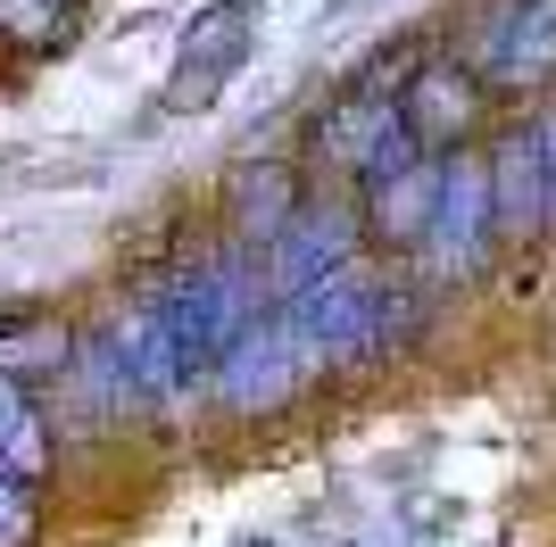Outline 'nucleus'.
<instances>
[{
    "label": "nucleus",
    "mask_w": 556,
    "mask_h": 547,
    "mask_svg": "<svg viewBox=\"0 0 556 547\" xmlns=\"http://www.w3.org/2000/svg\"><path fill=\"white\" fill-rule=\"evenodd\" d=\"M0 547H34V498L17 465H0Z\"/></svg>",
    "instance_id": "nucleus-5"
},
{
    "label": "nucleus",
    "mask_w": 556,
    "mask_h": 547,
    "mask_svg": "<svg viewBox=\"0 0 556 547\" xmlns=\"http://www.w3.org/2000/svg\"><path fill=\"white\" fill-rule=\"evenodd\" d=\"M441 175L448 166H399V175H382L374 182V241H399V250H407V241H432V225H441Z\"/></svg>",
    "instance_id": "nucleus-4"
},
{
    "label": "nucleus",
    "mask_w": 556,
    "mask_h": 547,
    "mask_svg": "<svg viewBox=\"0 0 556 547\" xmlns=\"http://www.w3.org/2000/svg\"><path fill=\"white\" fill-rule=\"evenodd\" d=\"M399 116H407V133H416L424 150H457V141H473V125H482V75L473 67H416Z\"/></svg>",
    "instance_id": "nucleus-3"
},
{
    "label": "nucleus",
    "mask_w": 556,
    "mask_h": 547,
    "mask_svg": "<svg viewBox=\"0 0 556 547\" xmlns=\"http://www.w3.org/2000/svg\"><path fill=\"white\" fill-rule=\"evenodd\" d=\"M250 25H257V0H216L208 17L191 25V42H184V59H175V84L159 91V109H166V116L216 109V91L232 84L241 50H250Z\"/></svg>",
    "instance_id": "nucleus-1"
},
{
    "label": "nucleus",
    "mask_w": 556,
    "mask_h": 547,
    "mask_svg": "<svg viewBox=\"0 0 556 547\" xmlns=\"http://www.w3.org/2000/svg\"><path fill=\"white\" fill-rule=\"evenodd\" d=\"M473 75L482 84H540V75H556V0H507L490 17L482 50H473Z\"/></svg>",
    "instance_id": "nucleus-2"
},
{
    "label": "nucleus",
    "mask_w": 556,
    "mask_h": 547,
    "mask_svg": "<svg viewBox=\"0 0 556 547\" xmlns=\"http://www.w3.org/2000/svg\"><path fill=\"white\" fill-rule=\"evenodd\" d=\"M0 440L17 448V465H34V456H42V432H34V407H25L17 390H0Z\"/></svg>",
    "instance_id": "nucleus-6"
},
{
    "label": "nucleus",
    "mask_w": 556,
    "mask_h": 547,
    "mask_svg": "<svg viewBox=\"0 0 556 547\" xmlns=\"http://www.w3.org/2000/svg\"><path fill=\"white\" fill-rule=\"evenodd\" d=\"M357 9H366V0H332V17H357Z\"/></svg>",
    "instance_id": "nucleus-7"
}]
</instances>
